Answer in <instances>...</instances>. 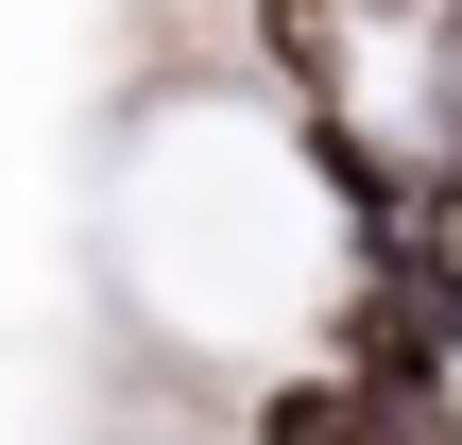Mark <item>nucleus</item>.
I'll use <instances>...</instances> for the list:
<instances>
[{
  "label": "nucleus",
  "instance_id": "1",
  "mask_svg": "<svg viewBox=\"0 0 462 445\" xmlns=\"http://www.w3.org/2000/svg\"><path fill=\"white\" fill-rule=\"evenodd\" d=\"M394 274H411V292H429V309L462 326V154H446V172H411V223H394Z\"/></svg>",
  "mask_w": 462,
  "mask_h": 445
},
{
  "label": "nucleus",
  "instance_id": "2",
  "mask_svg": "<svg viewBox=\"0 0 462 445\" xmlns=\"http://www.w3.org/2000/svg\"><path fill=\"white\" fill-rule=\"evenodd\" d=\"M257 445H394V412H377L360 377H291V394L257 412Z\"/></svg>",
  "mask_w": 462,
  "mask_h": 445
}]
</instances>
